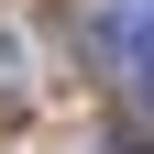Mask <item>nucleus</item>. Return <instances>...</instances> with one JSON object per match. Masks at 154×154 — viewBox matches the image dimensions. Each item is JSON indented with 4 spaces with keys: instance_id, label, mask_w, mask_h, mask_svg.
Instances as JSON below:
<instances>
[{
    "instance_id": "1",
    "label": "nucleus",
    "mask_w": 154,
    "mask_h": 154,
    "mask_svg": "<svg viewBox=\"0 0 154 154\" xmlns=\"http://www.w3.org/2000/svg\"><path fill=\"white\" fill-rule=\"evenodd\" d=\"M110 55H121V88H132V99L154 110V0H143V11H121V22H110Z\"/></svg>"
}]
</instances>
